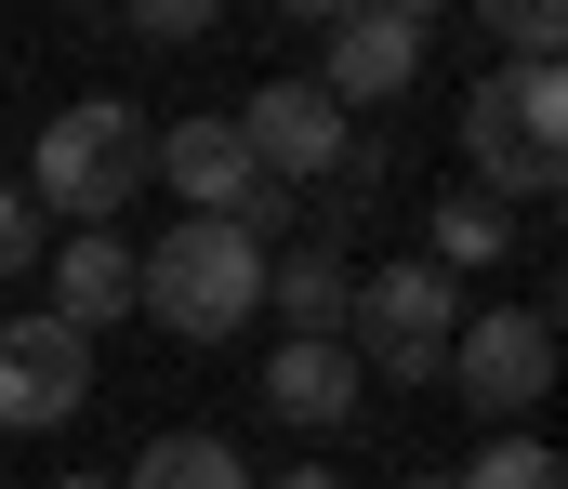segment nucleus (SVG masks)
I'll use <instances>...</instances> for the list:
<instances>
[{"mask_svg": "<svg viewBox=\"0 0 568 489\" xmlns=\"http://www.w3.org/2000/svg\"><path fill=\"white\" fill-rule=\"evenodd\" d=\"M133 305L172 330V344H225L239 318H265V238L185 212L159 252H133Z\"/></svg>", "mask_w": 568, "mask_h": 489, "instance_id": "1", "label": "nucleus"}, {"mask_svg": "<svg viewBox=\"0 0 568 489\" xmlns=\"http://www.w3.org/2000/svg\"><path fill=\"white\" fill-rule=\"evenodd\" d=\"M145 146H159V133H145L133 93H80V106L40 133V160H27V212H67V238L106 225V212H133Z\"/></svg>", "mask_w": 568, "mask_h": 489, "instance_id": "2", "label": "nucleus"}, {"mask_svg": "<svg viewBox=\"0 0 568 489\" xmlns=\"http://www.w3.org/2000/svg\"><path fill=\"white\" fill-rule=\"evenodd\" d=\"M463 160L489 172L476 198H542L568 172V80L556 67H503V80H476V106H463Z\"/></svg>", "mask_w": 568, "mask_h": 489, "instance_id": "3", "label": "nucleus"}, {"mask_svg": "<svg viewBox=\"0 0 568 489\" xmlns=\"http://www.w3.org/2000/svg\"><path fill=\"white\" fill-rule=\"evenodd\" d=\"M344 330H357V344H344L357 370H384V384H436V370H449V330H463V292L410 252V265H384V278L344 292Z\"/></svg>", "mask_w": 568, "mask_h": 489, "instance_id": "4", "label": "nucleus"}, {"mask_svg": "<svg viewBox=\"0 0 568 489\" xmlns=\"http://www.w3.org/2000/svg\"><path fill=\"white\" fill-rule=\"evenodd\" d=\"M424 80V13L410 0H344V13H317V93L357 120V106H397Z\"/></svg>", "mask_w": 568, "mask_h": 489, "instance_id": "5", "label": "nucleus"}, {"mask_svg": "<svg viewBox=\"0 0 568 489\" xmlns=\"http://www.w3.org/2000/svg\"><path fill=\"white\" fill-rule=\"evenodd\" d=\"M436 384H463L489 424H516V410H542V384H556V318H529V305H489V318L449 330V370Z\"/></svg>", "mask_w": 568, "mask_h": 489, "instance_id": "6", "label": "nucleus"}, {"mask_svg": "<svg viewBox=\"0 0 568 489\" xmlns=\"http://www.w3.org/2000/svg\"><path fill=\"white\" fill-rule=\"evenodd\" d=\"M145 172H172L212 225H239V238H265L278 225V185H265V160L239 146V120H172L159 146H145Z\"/></svg>", "mask_w": 568, "mask_h": 489, "instance_id": "7", "label": "nucleus"}, {"mask_svg": "<svg viewBox=\"0 0 568 489\" xmlns=\"http://www.w3.org/2000/svg\"><path fill=\"white\" fill-rule=\"evenodd\" d=\"M93 397V344L67 318H0V424L13 437H40V424H67Z\"/></svg>", "mask_w": 568, "mask_h": 489, "instance_id": "8", "label": "nucleus"}, {"mask_svg": "<svg viewBox=\"0 0 568 489\" xmlns=\"http://www.w3.org/2000/svg\"><path fill=\"white\" fill-rule=\"evenodd\" d=\"M239 146L265 160V185H304V172H331L344 146H357V120H344L317 80H265V93L239 106Z\"/></svg>", "mask_w": 568, "mask_h": 489, "instance_id": "9", "label": "nucleus"}, {"mask_svg": "<svg viewBox=\"0 0 568 489\" xmlns=\"http://www.w3.org/2000/svg\"><path fill=\"white\" fill-rule=\"evenodd\" d=\"M53 318L80 330V344H93L106 318H133V238H120V225H80V238H67V265H53Z\"/></svg>", "mask_w": 568, "mask_h": 489, "instance_id": "10", "label": "nucleus"}, {"mask_svg": "<svg viewBox=\"0 0 568 489\" xmlns=\"http://www.w3.org/2000/svg\"><path fill=\"white\" fill-rule=\"evenodd\" d=\"M357 397H371V370H357L344 344H278V357H265V410H278V424H344Z\"/></svg>", "mask_w": 568, "mask_h": 489, "instance_id": "11", "label": "nucleus"}, {"mask_svg": "<svg viewBox=\"0 0 568 489\" xmlns=\"http://www.w3.org/2000/svg\"><path fill=\"white\" fill-rule=\"evenodd\" d=\"M344 292H357V278H344V252H331V238H317V252H291V265H265V305L291 318V344H344Z\"/></svg>", "mask_w": 568, "mask_h": 489, "instance_id": "12", "label": "nucleus"}, {"mask_svg": "<svg viewBox=\"0 0 568 489\" xmlns=\"http://www.w3.org/2000/svg\"><path fill=\"white\" fill-rule=\"evenodd\" d=\"M120 489H252V463H239L225 437H145Z\"/></svg>", "mask_w": 568, "mask_h": 489, "instance_id": "13", "label": "nucleus"}, {"mask_svg": "<svg viewBox=\"0 0 568 489\" xmlns=\"http://www.w3.org/2000/svg\"><path fill=\"white\" fill-rule=\"evenodd\" d=\"M449 489H568V463L542 450V437H489V450H476Z\"/></svg>", "mask_w": 568, "mask_h": 489, "instance_id": "14", "label": "nucleus"}, {"mask_svg": "<svg viewBox=\"0 0 568 489\" xmlns=\"http://www.w3.org/2000/svg\"><path fill=\"white\" fill-rule=\"evenodd\" d=\"M503 238H516V225H503V212H489V198H449V212H436V278H449V265H489V252H503Z\"/></svg>", "mask_w": 568, "mask_h": 489, "instance_id": "15", "label": "nucleus"}, {"mask_svg": "<svg viewBox=\"0 0 568 489\" xmlns=\"http://www.w3.org/2000/svg\"><path fill=\"white\" fill-rule=\"evenodd\" d=\"M489 27H503V40H516V67H556V0H503V13H489Z\"/></svg>", "mask_w": 568, "mask_h": 489, "instance_id": "16", "label": "nucleus"}, {"mask_svg": "<svg viewBox=\"0 0 568 489\" xmlns=\"http://www.w3.org/2000/svg\"><path fill=\"white\" fill-rule=\"evenodd\" d=\"M40 265V212H27V185H0V278H27Z\"/></svg>", "mask_w": 568, "mask_h": 489, "instance_id": "17", "label": "nucleus"}, {"mask_svg": "<svg viewBox=\"0 0 568 489\" xmlns=\"http://www.w3.org/2000/svg\"><path fill=\"white\" fill-rule=\"evenodd\" d=\"M212 27V0H133V40H199Z\"/></svg>", "mask_w": 568, "mask_h": 489, "instance_id": "18", "label": "nucleus"}, {"mask_svg": "<svg viewBox=\"0 0 568 489\" xmlns=\"http://www.w3.org/2000/svg\"><path fill=\"white\" fill-rule=\"evenodd\" d=\"M278 489H344V477H331V463H291V477H278Z\"/></svg>", "mask_w": 568, "mask_h": 489, "instance_id": "19", "label": "nucleus"}, {"mask_svg": "<svg viewBox=\"0 0 568 489\" xmlns=\"http://www.w3.org/2000/svg\"><path fill=\"white\" fill-rule=\"evenodd\" d=\"M53 489H106V477H53Z\"/></svg>", "mask_w": 568, "mask_h": 489, "instance_id": "20", "label": "nucleus"}, {"mask_svg": "<svg viewBox=\"0 0 568 489\" xmlns=\"http://www.w3.org/2000/svg\"><path fill=\"white\" fill-rule=\"evenodd\" d=\"M410 489H449V477H410Z\"/></svg>", "mask_w": 568, "mask_h": 489, "instance_id": "21", "label": "nucleus"}]
</instances>
